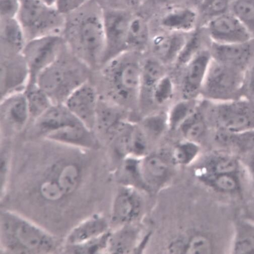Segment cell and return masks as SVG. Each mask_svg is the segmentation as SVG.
<instances>
[{
	"label": "cell",
	"mask_w": 254,
	"mask_h": 254,
	"mask_svg": "<svg viewBox=\"0 0 254 254\" xmlns=\"http://www.w3.org/2000/svg\"><path fill=\"white\" fill-rule=\"evenodd\" d=\"M14 155L3 208L16 211L64 238L94 210L96 150L43 139Z\"/></svg>",
	"instance_id": "cell-1"
},
{
	"label": "cell",
	"mask_w": 254,
	"mask_h": 254,
	"mask_svg": "<svg viewBox=\"0 0 254 254\" xmlns=\"http://www.w3.org/2000/svg\"><path fill=\"white\" fill-rule=\"evenodd\" d=\"M62 36L68 49L91 69L102 66L105 50L103 7L97 0L65 15Z\"/></svg>",
	"instance_id": "cell-2"
},
{
	"label": "cell",
	"mask_w": 254,
	"mask_h": 254,
	"mask_svg": "<svg viewBox=\"0 0 254 254\" xmlns=\"http://www.w3.org/2000/svg\"><path fill=\"white\" fill-rule=\"evenodd\" d=\"M0 246L3 254H44L62 253L63 238L25 216L1 208Z\"/></svg>",
	"instance_id": "cell-3"
},
{
	"label": "cell",
	"mask_w": 254,
	"mask_h": 254,
	"mask_svg": "<svg viewBox=\"0 0 254 254\" xmlns=\"http://www.w3.org/2000/svg\"><path fill=\"white\" fill-rule=\"evenodd\" d=\"M91 70L66 45L57 60L39 75L36 83L54 104H64L75 90L89 81Z\"/></svg>",
	"instance_id": "cell-4"
},
{
	"label": "cell",
	"mask_w": 254,
	"mask_h": 254,
	"mask_svg": "<svg viewBox=\"0 0 254 254\" xmlns=\"http://www.w3.org/2000/svg\"><path fill=\"white\" fill-rule=\"evenodd\" d=\"M135 52L122 54L102 66V80L108 94L119 106L140 100L142 64Z\"/></svg>",
	"instance_id": "cell-5"
},
{
	"label": "cell",
	"mask_w": 254,
	"mask_h": 254,
	"mask_svg": "<svg viewBox=\"0 0 254 254\" xmlns=\"http://www.w3.org/2000/svg\"><path fill=\"white\" fill-rule=\"evenodd\" d=\"M203 101L213 130L231 134L254 130V102L245 98L219 103Z\"/></svg>",
	"instance_id": "cell-6"
},
{
	"label": "cell",
	"mask_w": 254,
	"mask_h": 254,
	"mask_svg": "<svg viewBox=\"0 0 254 254\" xmlns=\"http://www.w3.org/2000/svg\"><path fill=\"white\" fill-rule=\"evenodd\" d=\"M17 19L21 25L27 42L52 35H62L65 15L55 6L39 0H21Z\"/></svg>",
	"instance_id": "cell-7"
},
{
	"label": "cell",
	"mask_w": 254,
	"mask_h": 254,
	"mask_svg": "<svg viewBox=\"0 0 254 254\" xmlns=\"http://www.w3.org/2000/svg\"><path fill=\"white\" fill-rule=\"evenodd\" d=\"M245 72L212 61L200 92V99L219 103L243 98Z\"/></svg>",
	"instance_id": "cell-8"
},
{
	"label": "cell",
	"mask_w": 254,
	"mask_h": 254,
	"mask_svg": "<svg viewBox=\"0 0 254 254\" xmlns=\"http://www.w3.org/2000/svg\"><path fill=\"white\" fill-rule=\"evenodd\" d=\"M66 47L62 35H52L27 42L22 55L29 72L27 85L36 84L39 75L61 55Z\"/></svg>",
	"instance_id": "cell-9"
},
{
	"label": "cell",
	"mask_w": 254,
	"mask_h": 254,
	"mask_svg": "<svg viewBox=\"0 0 254 254\" xmlns=\"http://www.w3.org/2000/svg\"><path fill=\"white\" fill-rule=\"evenodd\" d=\"M133 14L122 8H103L105 50L101 66L120 55L128 52L127 40Z\"/></svg>",
	"instance_id": "cell-10"
},
{
	"label": "cell",
	"mask_w": 254,
	"mask_h": 254,
	"mask_svg": "<svg viewBox=\"0 0 254 254\" xmlns=\"http://www.w3.org/2000/svg\"><path fill=\"white\" fill-rule=\"evenodd\" d=\"M143 208V199L138 189L123 184L113 198L110 221L119 227L135 224L141 216Z\"/></svg>",
	"instance_id": "cell-11"
},
{
	"label": "cell",
	"mask_w": 254,
	"mask_h": 254,
	"mask_svg": "<svg viewBox=\"0 0 254 254\" xmlns=\"http://www.w3.org/2000/svg\"><path fill=\"white\" fill-rule=\"evenodd\" d=\"M202 27L210 42L215 44H236L254 38L246 27L231 11L210 20Z\"/></svg>",
	"instance_id": "cell-12"
},
{
	"label": "cell",
	"mask_w": 254,
	"mask_h": 254,
	"mask_svg": "<svg viewBox=\"0 0 254 254\" xmlns=\"http://www.w3.org/2000/svg\"><path fill=\"white\" fill-rule=\"evenodd\" d=\"M0 113L1 134L9 136L23 130L30 121L25 91L2 98Z\"/></svg>",
	"instance_id": "cell-13"
},
{
	"label": "cell",
	"mask_w": 254,
	"mask_h": 254,
	"mask_svg": "<svg viewBox=\"0 0 254 254\" xmlns=\"http://www.w3.org/2000/svg\"><path fill=\"white\" fill-rule=\"evenodd\" d=\"M99 99L97 89L89 81L75 90L64 105L80 122L94 131Z\"/></svg>",
	"instance_id": "cell-14"
},
{
	"label": "cell",
	"mask_w": 254,
	"mask_h": 254,
	"mask_svg": "<svg viewBox=\"0 0 254 254\" xmlns=\"http://www.w3.org/2000/svg\"><path fill=\"white\" fill-rule=\"evenodd\" d=\"M211 61L209 46L199 51L184 66L181 82L183 99H200L201 90Z\"/></svg>",
	"instance_id": "cell-15"
},
{
	"label": "cell",
	"mask_w": 254,
	"mask_h": 254,
	"mask_svg": "<svg viewBox=\"0 0 254 254\" xmlns=\"http://www.w3.org/2000/svg\"><path fill=\"white\" fill-rule=\"evenodd\" d=\"M170 155L148 153L140 161V173L143 189L157 190L163 188L172 176Z\"/></svg>",
	"instance_id": "cell-16"
},
{
	"label": "cell",
	"mask_w": 254,
	"mask_h": 254,
	"mask_svg": "<svg viewBox=\"0 0 254 254\" xmlns=\"http://www.w3.org/2000/svg\"><path fill=\"white\" fill-rule=\"evenodd\" d=\"M29 79L28 68L22 54L1 56V98L14 92L25 91Z\"/></svg>",
	"instance_id": "cell-17"
},
{
	"label": "cell",
	"mask_w": 254,
	"mask_h": 254,
	"mask_svg": "<svg viewBox=\"0 0 254 254\" xmlns=\"http://www.w3.org/2000/svg\"><path fill=\"white\" fill-rule=\"evenodd\" d=\"M209 50L213 60L245 72L254 60V38L232 44L210 42Z\"/></svg>",
	"instance_id": "cell-18"
},
{
	"label": "cell",
	"mask_w": 254,
	"mask_h": 254,
	"mask_svg": "<svg viewBox=\"0 0 254 254\" xmlns=\"http://www.w3.org/2000/svg\"><path fill=\"white\" fill-rule=\"evenodd\" d=\"M44 139L88 150H97L99 146L96 133L79 121L63 127Z\"/></svg>",
	"instance_id": "cell-19"
},
{
	"label": "cell",
	"mask_w": 254,
	"mask_h": 254,
	"mask_svg": "<svg viewBox=\"0 0 254 254\" xmlns=\"http://www.w3.org/2000/svg\"><path fill=\"white\" fill-rule=\"evenodd\" d=\"M110 222L99 212H94L78 222L63 239V246L82 243L110 231Z\"/></svg>",
	"instance_id": "cell-20"
},
{
	"label": "cell",
	"mask_w": 254,
	"mask_h": 254,
	"mask_svg": "<svg viewBox=\"0 0 254 254\" xmlns=\"http://www.w3.org/2000/svg\"><path fill=\"white\" fill-rule=\"evenodd\" d=\"M190 34L166 30L157 34L151 42L154 57L164 65L176 63Z\"/></svg>",
	"instance_id": "cell-21"
},
{
	"label": "cell",
	"mask_w": 254,
	"mask_h": 254,
	"mask_svg": "<svg viewBox=\"0 0 254 254\" xmlns=\"http://www.w3.org/2000/svg\"><path fill=\"white\" fill-rule=\"evenodd\" d=\"M78 121L64 105L53 104L33 122V134L45 139L63 127Z\"/></svg>",
	"instance_id": "cell-22"
},
{
	"label": "cell",
	"mask_w": 254,
	"mask_h": 254,
	"mask_svg": "<svg viewBox=\"0 0 254 254\" xmlns=\"http://www.w3.org/2000/svg\"><path fill=\"white\" fill-rule=\"evenodd\" d=\"M160 24L166 31L191 34L199 26L197 10L194 7L172 6L161 17Z\"/></svg>",
	"instance_id": "cell-23"
},
{
	"label": "cell",
	"mask_w": 254,
	"mask_h": 254,
	"mask_svg": "<svg viewBox=\"0 0 254 254\" xmlns=\"http://www.w3.org/2000/svg\"><path fill=\"white\" fill-rule=\"evenodd\" d=\"M125 121L119 105L100 97L94 127L95 133H99L111 140Z\"/></svg>",
	"instance_id": "cell-24"
},
{
	"label": "cell",
	"mask_w": 254,
	"mask_h": 254,
	"mask_svg": "<svg viewBox=\"0 0 254 254\" xmlns=\"http://www.w3.org/2000/svg\"><path fill=\"white\" fill-rule=\"evenodd\" d=\"M177 131L184 139L199 144L208 135L212 134L213 129L208 120L202 100L197 109L183 122Z\"/></svg>",
	"instance_id": "cell-25"
},
{
	"label": "cell",
	"mask_w": 254,
	"mask_h": 254,
	"mask_svg": "<svg viewBox=\"0 0 254 254\" xmlns=\"http://www.w3.org/2000/svg\"><path fill=\"white\" fill-rule=\"evenodd\" d=\"M26 43L23 30L17 18L1 19V55L21 54Z\"/></svg>",
	"instance_id": "cell-26"
},
{
	"label": "cell",
	"mask_w": 254,
	"mask_h": 254,
	"mask_svg": "<svg viewBox=\"0 0 254 254\" xmlns=\"http://www.w3.org/2000/svg\"><path fill=\"white\" fill-rule=\"evenodd\" d=\"M134 224L119 227L111 231L107 253H130L136 248L139 232Z\"/></svg>",
	"instance_id": "cell-27"
},
{
	"label": "cell",
	"mask_w": 254,
	"mask_h": 254,
	"mask_svg": "<svg viewBox=\"0 0 254 254\" xmlns=\"http://www.w3.org/2000/svg\"><path fill=\"white\" fill-rule=\"evenodd\" d=\"M167 250L173 254H209L212 253V246L208 237L197 234L174 240Z\"/></svg>",
	"instance_id": "cell-28"
},
{
	"label": "cell",
	"mask_w": 254,
	"mask_h": 254,
	"mask_svg": "<svg viewBox=\"0 0 254 254\" xmlns=\"http://www.w3.org/2000/svg\"><path fill=\"white\" fill-rule=\"evenodd\" d=\"M166 75L164 65L160 61L155 57L145 60L141 65L140 99L145 94L151 100L153 88Z\"/></svg>",
	"instance_id": "cell-29"
},
{
	"label": "cell",
	"mask_w": 254,
	"mask_h": 254,
	"mask_svg": "<svg viewBox=\"0 0 254 254\" xmlns=\"http://www.w3.org/2000/svg\"><path fill=\"white\" fill-rule=\"evenodd\" d=\"M150 39L147 20L142 16L133 14L129 25L127 47L128 52H136L144 47Z\"/></svg>",
	"instance_id": "cell-30"
},
{
	"label": "cell",
	"mask_w": 254,
	"mask_h": 254,
	"mask_svg": "<svg viewBox=\"0 0 254 254\" xmlns=\"http://www.w3.org/2000/svg\"><path fill=\"white\" fill-rule=\"evenodd\" d=\"M30 120L33 122L45 113L54 104L36 83L28 86L25 90Z\"/></svg>",
	"instance_id": "cell-31"
},
{
	"label": "cell",
	"mask_w": 254,
	"mask_h": 254,
	"mask_svg": "<svg viewBox=\"0 0 254 254\" xmlns=\"http://www.w3.org/2000/svg\"><path fill=\"white\" fill-rule=\"evenodd\" d=\"M200 100L182 99L174 105L167 113L169 129L177 131L183 122L199 107Z\"/></svg>",
	"instance_id": "cell-32"
},
{
	"label": "cell",
	"mask_w": 254,
	"mask_h": 254,
	"mask_svg": "<svg viewBox=\"0 0 254 254\" xmlns=\"http://www.w3.org/2000/svg\"><path fill=\"white\" fill-rule=\"evenodd\" d=\"M201 151L200 144L187 140L177 144L170 154L174 166H187L196 160Z\"/></svg>",
	"instance_id": "cell-33"
},
{
	"label": "cell",
	"mask_w": 254,
	"mask_h": 254,
	"mask_svg": "<svg viewBox=\"0 0 254 254\" xmlns=\"http://www.w3.org/2000/svg\"><path fill=\"white\" fill-rule=\"evenodd\" d=\"M232 0H202L197 6L199 27L230 11Z\"/></svg>",
	"instance_id": "cell-34"
},
{
	"label": "cell",
	"mask_w": 254,
	"mask_h": 254,
	"mask_svg": "<svg viewBox=\"0 0 254 254\" xmlns=\"http://www.w3.org/2000/svg\"><path fill=\"white\" fill-rule=\"evenodd\" d=\"M111 231L81 244L63 246L62 253L93 254L107 253Z\"/></svg>",
	"instance_id": "cell-35"
},
{
	"label": "cell",
	"mask_w": 254,
	"mask_h": 254,
	"mask_svg": "<svg viewBox=\"0 0 254 254\" xmlns=\"http://www.w3.org/2000/svg\"><path fill=\"white\" fill-rule=\"evenodd\" d=\"M230 11L254 37V0H232Z\"/></svg>",
	"instance_id": "cell-36"
},
{
	"label": "cell",
	"mask_w": 254,
	"mask_h": 254,
	"mask_svg": "<svg viewBox=\"0 0 254 254\" xmlns=\"http://www.w3.org/2000/svg\"><path fill=\"white\" fill-rule=\"evenodd\" d=\"M10 143L1 140V167H0V185H1V199L5 194L10 180L13 158Z\"/></svg>",
	"instance_id": "cell-37"
},
{
	"label": "cell",
	"mask_w": 254,
	"mask_h": 254,
	"mask_svg": "<svg viewBox=\"0 0 254 254\" xmlns=\"http://www.w3.org/2000/svg\"><path fill=\"white\" fill-rule=\"evenodd\" d=\"M175 86L171 77L165 75L153 88L151 101L157 106H164L170 102L174 96Z\"/></svg>",
	"instance_id": "cell-38"
},
{
	"label": "cell",
	"mask_w": 254,
	"mask_h": 254,
	"mask_svg": "<svg viewBox=\"0 0 254 254\" xmlns=\"http://www.w3.org/2000/svg\"><path fill=\"white\" fill-rule=\"evenodd\" d=\"M140 126L148 137L161 136L167 129H169L167 113L148 116Z\"/></svg>",
	"instance_id": "cell-39"
},
{
	"label": "cell",
	"mask_w": 254,
	"mask_h": 254,
	"mask_svg": "<svg viewBox=\"0 0 254 254\" xmlns=\"http://www.w3.org/2000/svg\"><path fill=\"white\" fill-rule=\"evenodd\" d=\"M202 181L218 190L231 192L238 187L237 182L232 174H219L207 177Z\"/></svg>",
	"instance_id": "cell-40"
},
{
	"label": "cell",
	"mask_w": 254,
	"mask_h": 254,
	"mask_svg": "<svg viewBox=\"0 0 254 254\" xmlns=\"http://www.w3.org/2000/svg\"><path fill=\"white\" fill-rule=\"evenodd\" d=\"M242 93L243 98L254 102V60L245 71Z\"/></svg>",
	"instance_id": "cell-41"
},
{
	"label": "cell",
	"mask_w": 254,
	"mask_h": 254,
	"mask_svg": "<svg viewBox=\"0 0 254 254\" xmlns=\"http://www.w3.org/2000/svg\"><path fill=\"white\" fill-rule=\"evenodd\" d=\"M21 0H1V19L17 18Z\"/></svg>",
	"instance_id": "cell-42"
},
{
	"label": "cell",
	"mask_w": 254,
	"mask_h": 254,
	"mask_svg": "<svg viewBox=\"0 0 254 254\" xmlns=\"http://www.w3.org/2000/svg\"><path fill=\"white\" fill-rule=\"evenodd\" d=\"M90 0H56V7L64 15L80 8Z\"/></svg>",
	"instance_id": "cell-43"
},
{
	"label": "cell",
	"mask_w": 254,
	"mask_h": 254,
	"mask_svg": "<svg viewBox=\"0 0 254 254\" xmlns=\"http://www.w3.org/2000/svg\"><path fill=\"white\" fill-rule=\"evenodd\" d=\"M237 251H238L239 253H252L253 248L249 242L243 241L239 244Z\"/></svg>",
	"instance_id": "cell-44"
},
{
	"label": "cell",
	"mask_w": 254,
	"mask_h": 254,
	"mask_svg": "<svg viewBox=\"0 0 254 254\" xmlns=\"http://www.w3.org/2000/svg\"><path fill=\"white\" fill-rule=\"evenodd\" d=\"M39 1L48 5L56 7V0H39Z\"/></svg>",
	"instance_id": "cell-45"
},
{
	"label": "cell",
	"mask_w": 254,
	"mask_h": 254,
	"mask_svg": "<svg viewBox=\"0 0 254 254\" xmlns=\"http://www.w3.org/2000/svg\"><path fill=\"white\" fill-rule=\"evenodd\" d=\"M196 6H197L199 3L202 1V0H194Z\"/></svg>",
	"instance_id": "cell-46"
}]
</instances>
